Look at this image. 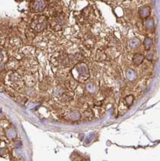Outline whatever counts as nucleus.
Segmentation results:
<instances>
[{"instance_id":"7ed1b4c3","label":"nucleus","mask_w":160,"mask_h":161,"mask_svg":"<svg viewBox=\"0 0 160 161\" xmlns=\"http://www.w3.org/2000/svg\"><path fill=\"white\" fill-rule=\"evenodd\" d=\"M45 2L44 0H37V1L35 2L34 5V10H36V11H39V10H42L45 7Z\"/></svg>"},{"instance_id":"6e6552de","label":"nucleus","mask_w":160,"mask_h":161,"mask_svg":"<svg viewBox=\"0 0 160 161\" xmlns=\"http://www.w3.org/2000/svg\"><path fill=\"white\" fill-rule=\"evenodd\" d=\"M133 100H134V98H133V95H128V96H127L126 97H125V103H126L127 105V106L131 105L132 103H133Z\"/></svg>"},{"instance_id":"20e7f679","label":"nucleus","mask_w":160,"mask_h":161,"mask_svg":"<svg viewBox=\"0 0 160 161\" xmlns=\"http://www.w3.org/2000/svg\"><path fill=\"white\" fill-rule=\"evenodd\" d=\"M126 76L127 77L130 81H133L135 80L137 77V75H136V73L133 70V69H128L126 72Z\"/></svg>"},{"instance_id":"0eeeda50","label":"nucleus","mask_w":160,"mask_h":161,"mask_svg":"<svg viewBox=\"0 0 160 161\" xmlns=\"http://www.w3.org/2000/svg\"><path fill=\"white\" fill-rule=\"evenodd\" d=\"M140 44H141V42H140V40H139L138 38H133V39H132L130 41V43H129L130 47H131V48H136V47H138L140 45Z\"/></svg>"},{"instance_id":"f03ea898","label":"nucleus","mask_w":160,"mask_h":161,"mask_svg":"<svg viewBox=\"0 0 160 161\" xmlns=\"http://www.w3.org/2000/svg\"><path fill=\"white\" fill-rule=\"evenodd\" d=\"M144 59H145L144 55H142L141 54H135L133 57V62L136 66H139L142 63Z\"/></svg>"},{"instance_id":"39448f33","label":"nucleus","mask_w":160,"mask_h":161,"mask_svg":"<svg viewBox=\"0 0 160 161\" xmlns=\"http://www.w3.org/2000/svg\"><path fill=\"white\" fill-rule=\"evenodd\" d=\"M145 26L146 28V29L148 30H150V31H152L154 30V22H153V19H148L145 20Z\"/></svg>"},{"instance_id":"f257e3e1","label":"nucleus","mask_w":160,"mask_h":161,"mask_svg":"<svg viewBox=\"0 0 160 161\" xmlns=\"http://www.w3.org/2000/svg\"><path fill=\"white\" fill-rule=\"evenodd\" d=\"M139 14L142 19H147L151 14V8L148 5L141 7L139 10Z\"/></svg>"},{"instance_id":"1a4fd4ad","label":"nucleus","mask_w":160,"mask_h":161,"mask_svg":"<svg viewBox=\"0 0 160 161\" xmlns=\"http://www.w3.org/2000/svg\"><path fill=\"white\" fill-rule=\"evenodd\" d=\"M153 53L152 51H150L148 54H147V59L148 60H151L153 59Z\"/></svg>"},{"instance_id":"423d86ee","label":"nucleus","mask_w":160,"mask_h":161,"mask_svg":"<svg viewBox=\"0 0 160 161\" xmlns=\"http://www.w3.org/2000/svg\"><path fill=\"white\" fill-rule=\"evenodd\" d=\"M143 45H144V47H145V49L146 51H148L151 49V47L153 45V40L149 37H146L145 40H144Z\"/></svg>"}]
</instances>
